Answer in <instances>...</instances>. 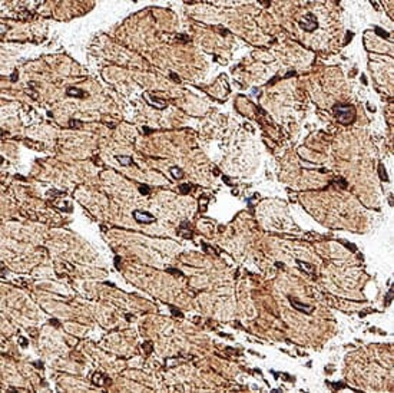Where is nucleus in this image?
<instances>
[{
    "label": "nucleus",
    "mask_w": 394,
    "mask_h": 393,
    "mask_svg": "<svg viewBox=\"0 0 394 393\" xmlns=\"http://www.w3.org/2000/svg\"><path fill=\"white\" fill-rule=\"evenodd\" d=\"M335 117L343 125H349L356 118L357 112L355 107L351 105L337 104L333 107Z\"/></svg>",
    "instance_id": "obj_1"
},
{
    "label": "nucleus",
    "mask_w": 394,
    "mask_h": 393,
    "mask_svg": "<svg viewBox=\"0 0 394 393\" xmlns=\"http://www.w3.org/2000/svg\"><path fill=\"white\" fill-rule=\"evenodd\" d=\"M299 25L301 28L307 32H312L319 27L317 18L311 13H309L304 16L303 20L299 22Z\"/></svg>",
    "instance_id": "obj_2"
},
{
    "label": "nucleus",
    "mask_w": 394,
    "mask_h": 393,
    "mask_svg": "<svg viewBox=\"0 0 394 393\" xmlns=\"http://www.w3.org/2000/svg\"><path fill=\"white\" fill-rule=\"evenodd\" d=\"M133 214L136 220L140 223H151L155 220V218L148 212L136 210L134 212Z\"/></svg>",
    "instance_id": "obj_3"
},
{
    "label": "nucleus",
    "mask_w": 394,
    "mask_h": 393,
    "mask_svg": "<svg viewBox=\"0 0 394 393\" xmlns=\"http://www.w3.org/2000/svg\"><path fill=\"white\" fill-rule=\"evenodd\" d=\"M66 93L68 96L77 97V98H81L83 96V92L81 90L78 89L74 87H69L67 89Z\"/></svg>",
    "instance_id": "obj_4"
},
{
    "label": "nucleus",
    "mask_w": 394,
    "mask_h": 393,
    "mask_svg": "<svg viewBox=\"0 0 394 393\" xmlns=\"http://www.w3.org/2000/svg\"><path fill=\"white\" fill-rule=\"evenodd\" d=\"M116 158L117 159L118 161L121 163V165L123 166H128L130 165L132 162V160L131 159V157H128V156L118 155L116 157Z\"/></svg>",
    "instance_id": "obj_5"
},
{
    "label": "nucleus",
    "mask_w": 394,
    "mask_h": 393,
    "mask_svg": "<svg viewBox=\"0 0 394 393\" xmlns=\"http://www.w3.org/2000/svg\"><path fill=\"white\" fill-rule=\"evenodd\" d=\"M375 32L376 33V34L378 36H380L382 37H383L384 38H387L388 37H389L390 34L387 32H386V31H384L383 29L378 27V26H376L375 27Z\"/></svg>",
    "instance_id": "obj_6"
},
{
    "label": "nucleus",
    "mask_w": 394,
    "mask_h": 393,
    "mask_svg": "<svg viewBox=\"0 0 394 393\" xmlns=\"http://www.w3.org/2000/svg\"><path fill=\"white\" fill-rule=\"evenodd\" d=\"M171 173L173 175V177H175L177 179H179L182 176V173L181 171L179 170L178 168H172L171 169Z\"/></svg>",
    "instance_id": "obj_7"
},
{
    "label": "nucleus",
    "mask_w": 394,
    "mask_h": 393,
    "mask_svg": "<svg viewBox=\"0 0 394 393\" xmlns=\"http://www.w3.org/2000/svg\"><path fill=\"white\" fill-rule=\"evenodd\" d=\"M149 188L147 185H143L139 188V191L143 195H147L149 193Z\"/></svg>",
    "instance_id": "obj_8"
},
{
    "label": "nucleus",
    "mask_w": 394,
    "mask_h": 393,
    "mask_svg": "<svg viewBox=\"0 0 394 393\" xmlns=\"http://www.w3.org/2000/svg\"><path fill=\"white\" fill-rule=\"evenodd\" d=\"M180 189H181V191L182 193L186 194V193H187L189 191L190 188H189L188 185H187V184H182L180 186Z\"/></svg>",
    "instance_id": "obj_9"
}]
</instances>
